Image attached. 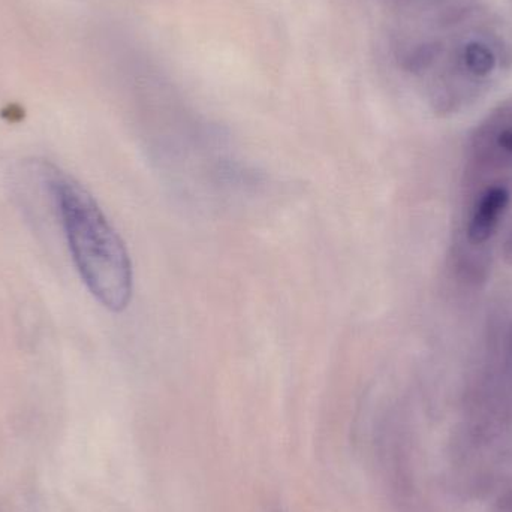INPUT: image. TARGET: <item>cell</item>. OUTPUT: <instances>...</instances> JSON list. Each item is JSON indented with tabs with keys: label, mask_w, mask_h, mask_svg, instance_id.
<instances>
[{
	"label": "cell",
	"mask_w": 512,
	"mask_h": 512,
	"mask_svg": "<svg viewBox=\"0 0 512 512\" xmlns=\"http://www.w3.org/2000/svg\"><path fill=\"white\" fill-rule=\"evenodd\" d=\"M512 65L507 24L474 0L448 3L432 35L409 48L403 66L412 74H433L439 99L480 92Z\"/></svg>",
	"instance_id": "cell-1"
},
{
	"label": "cell",
	"mask_w": 512,
	"mask_h": 512,
	"mask_svg": "<svg viewBox=\"0 0 512 512\" xmlns=\"http://www.w3.org/2000/svg\"><path fill=\"white\" fill-rule=\"evenodd\" d=\"M48 183L84 285L105 309L123 312L132 300L134 274L122 237L77 180L53 170Z\"/></svg>",
	"instance_id": "cell-2"
},
{
	"label": "cell",
	"mask_w": 512,
	"mask_h": 512,
	"mask_svg": "<svg viewBox=\"0 0 512 512\" xmlns=\"http://www.w3.org/2000/svg\"><path fill=\"white\" fill-rule=\"evenodd\" d=\"M508 203H510V192L502 186H495L483 195L468 228V239L474 245H481L492 237Z\"/></svg>",
	"instance_id": "cell-3"
}]
</instances>
